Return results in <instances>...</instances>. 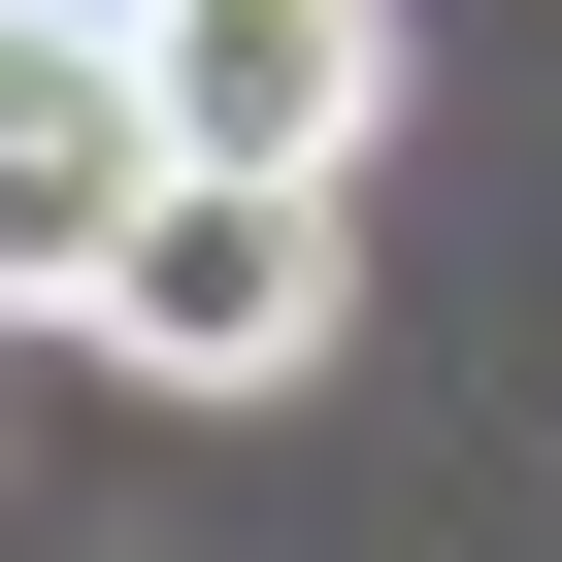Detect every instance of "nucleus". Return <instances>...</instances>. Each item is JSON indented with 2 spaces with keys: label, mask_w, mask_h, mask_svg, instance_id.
<instances>
[{
  "label": "nucleus",
  "mask_w": 562,
  "mask_h": 562,
  "mask_svg": "<svg viewBox=\"0 0 562 562\" xmlns=\"http://www.w3.org/2000/svg\"><path fill=\"white\" fill-rule=\"evenodd\" d=\"M67 331H100L133 397H299V364L364 331V232H331V166H166Z\"/></svg>",
  "instance_id": "obj_1"
},
{
  "label": "nucleus",
  "mask_w": 562,
  "mask_h": 562,
  "mask_svg": "<svg viewBox=\"0 0 562 562\" xmlns=\"http://www.w3.org/2000/svg\"><path fill=\"white\" fill-rule=\"evenodd\" d=\"M166 166H199V133H166V67L0 0V331H67V299H100V232H133Z\"/></svg>",
  "instance_id": "obj_2"
},
{
  "label": "nucleus",
  "mask_w": 562,
  "mask_h": 562,
  "mask_svg": "<svg viewBox=\"0 0 562 562\" xmlns=\"http://www.w3.org/2000/svg\"><path fill=\"white\" fill-rule=\"evenodd\" d=\"M34 34H133V0H34Z\"/></svg>",
  "instance_id": "obj_4"
},
{
  "label": "nucleus",
  "mask_w": 562,
  "mask_h": 562,
  "mask_svg": "<svg viewBox=\"0 0 562 562\" xmlns=\"http://www.w3.org/2000/svg\"><path fill=\"white\" fill-rule=\"evenodd\" d=\"M133 67L199 166H364L397 133V0H133Z\"/></svg>",
  "instance_id": "obj_3"
}]
</instances>
